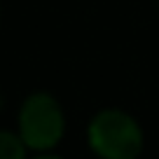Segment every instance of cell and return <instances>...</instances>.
Returning a JSON list of instances; mask_svg holds the SVG:
<instances>
[{
    "mask_svg": "<svg viewBox=\"0 0 159 159\" xmlns=\"http://www.w3.org/2000/svg\"><path fill=\"white\" fill-rule=\"evenodd\" d=\"M87 145L98 159H138L145 148V134L126 110L103 108L87 124Z\"/></svg>",
    "mask_w": 159,
    "mask_h": 159,
    "instance_id": "1",
    "label": "cell"
},
{
    "mask_svg": "<svg viewBox=\"0 0 159 159\" xmlns=\"http://www.w3.org/2000/svg\"><path fill=\"white\" fill-rule=\"evenodd\" d=\"M16 134L33 152H52L66 134L61 103L47 91H33L26 96L16 115Z\"/></svg>",
    "mask_w": 159,
    "mask_h": 159,
    "instance_id": "2",
    "label": "cell"
},
{
    "mask_svg": "<svg viewBox=\"0 0 159 159\" xmlns=\"http://www.w3.org/2000/svg\"><path fill=\"white\" fill-rule=\"evenodd\" d=\"M28 148L16 131L0 129V159H28Z\"/></svg>",
    "mask_w": 159,
    "mask_h": 159,
    "instance_id": "3",
    "label": "cell"
},
{
    "mask_svg": "<svg viewBox=\"0 0 159 159\" xmlns=\"http://www.w3.org/2000/svg\"><path fill=\"white\" fill-rule=\"evenodd\" d=\"M33 159H63V157H59V154H52V152H38Z\"/></svg>",
    "mask_w": 159,
    "mask_h": 159,
    "instance_id": "4",
    "label": "cell"
}]
</instances>
